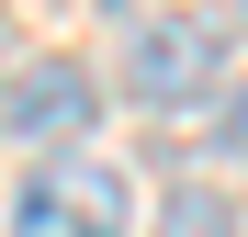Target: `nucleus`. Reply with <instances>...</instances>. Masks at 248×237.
<instances>
[{"label": "nucleus", "mask_w": 248, "mask_h": 237, "mask_svg": "<svg viewBox=\"0 0 248 237\" xmlns=\"http://www.w3.org/2000/svg\"><path fill=\"white\" fill-rule=\"evenodd\" d=\"M158 237H237V204L215 181H181L170 204H158Z\"/></svg>", "instance_id": "20e7f679"}, {"label": "nucleus", "mask_w": 248, "mask_h": 237, "mask_svg": "<svg viewBox=\"0 0 248 237\" xmlns=\"http://www.w3.org/2000/svg\"><path fill=\"white\" fill-rule=\"evenodd\" d=\"M91 113H102L91 68L46 57V68H23V79H12V102H0V125H12V136H91Z\"/></svg>", "instance_id": "7ed1b4c3"}, {"label": "nucleus", "mask_w": 248, "mask_h": 237, "mask_svg": "<svg viewBox=\"0 0 248 237\" xmlns=\"http://www.w3.org/2000/svg\"><path fill=\"white\" fill-rule=\"evenodd\" d=\"M124 91H136L147 113H192L226 91V23L203 12H147L136 34H124Z\"/></svg>", "instance_id": "f257e3e1"}, {"label": "nucleus", "mask_w": 248, "mask_h": 237, "mask_svg": "<svg viewBox=\"0 0 248 237\" xmlns=\"http://www.w3.org/2000/svg\"><path fill=\"white\" fill-rule=\"evenodd\" d=\"M226 147H248V102H226Z\"/></svg>", "instance_id": "423d86ee"}, {"label": "nucleus", "mask_w": 248, "mask_h": 237, "mask_svg": "<svg viewBox=\"0 0 248 237\" xmlns=\"http://www.w3.org/2000/svg\"><path fill=\"white\" fill-rule=\"evenodd\" d=\"M124 215H136L124 170H102V158H57V170L23 181L12 237H124Z\"/></svg>", "instance_id": "f03ea898"}, {"label": "nucleus", "mask_w": 248, "mask_h": 237, "mask_svg": "<svg viewBox=\"0 0 248 237\" xmlns=\"http://www.w3.org/2000/svg\"><path fill=\"white\" fill-rule=\"evenodd\" d=\"M203 23H226V34H248V0H215V12H203Z\"/></svg>", "instance_id": "39448f33"}]
</instances>
